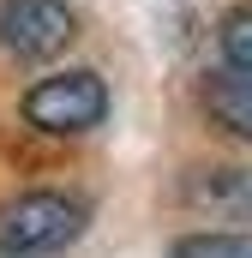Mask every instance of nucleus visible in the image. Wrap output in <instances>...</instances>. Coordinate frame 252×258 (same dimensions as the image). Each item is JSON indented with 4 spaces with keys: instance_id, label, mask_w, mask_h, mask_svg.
<instances>
[{
    "instance_id": "1",
    "label": "nucleus",
    "mask_w": 252,
    "mask_h": 258,
    "mask_svg": "<svg viewBox=\"0 0 252 258\" xmlns=\"http://www.w3.org/2000/svg\"><path fill=\"white\" fill-rule=\"evenodd\" d=\"M90 228V198L66 186H30L0 204V258H54Z\"/></svg>"
},
{
    "instance_id": "2",
    "label": "nucleus",
    "mask_w": 252,
    "mask_h": 258,
    "mask_svg": "<svg viewBox=\"0 0 252 258\" xmlns=\"http://www.w3.org/2000/svg\"><path fill=\"white\" fill-rule=\"evenodd\" d=\"M18 120L42 138H84L108 120V78L96 66H66L18 96Z\"/></svg>"
},
{
    "instance_id": "3",
    "label": "nucleus",
    "mask_w": 252,
    "mask_h": 258,
    "mask_svg": "<svg viewBox=\"0 0 252 258\" xmlns=\"http://www.w3.org/2000/svg\"><path fill=\"white\" fill-rule=\"evenodd\" d=\"M78 42V12L66 0H0V54L18 66H48Z\"/></svg>"
},
{
    "instance_id": "4",
    "label": "nucleus",
    "mask_w": 252,
    "mask_h": 258,
    "mask_svg": "<svg viewBox=\"0 0 252 258\" xmlns=\"http://www.w3.org/2000/svg\"><path fill=\"white\" fill-rule=\"evenodd\" d=\"M198 108H204V120L222 132V138H234V144H252V72H210L204 84H198Z\"/></svg>"
},
{
    "instance_id": "5",
    "label": "nucleus",
    "mask_w": 252,
    "mask_h": 258,
    "mask_svg": "<svg viewBox=\"0 0 252 258\" xmlns=\"http://www.w3.org/2000/svg\"><path fill=\"white\" fill-rule=\"evenodd\" d=\"M186 198L222 222H252V168H204V180H186Z\"/></svg>"
},
{
    "instance_id": "6",
    "label": "nucleus",
    "mask_w": 252,
    "mask_h": 258,
    "mask_svg": "<svg viewBox=\"0 0 252 258\" xmlns=\"http://www.w3.org/2000/svg\"><path fill=\"white\" fill-rule=\"evenodd\" d=\"M216 54H222L228 72H252V6L222 12V24H216Z\"/></svg>"
},
{
    "instance_id": "7",
    "label": "nucleus",
    "mask_w": 252,
    "mask_h": 258,
    "mask_svg": "<svg viewBox=\"0 0 252 258\" xmlns=\"http://www.w3.org/2000/svg\"><path fill=\"white\" fill-rule=\"evenodd\" d=\"M168 258H252V234H180Z\"/></svg>"
}]
</instances>
